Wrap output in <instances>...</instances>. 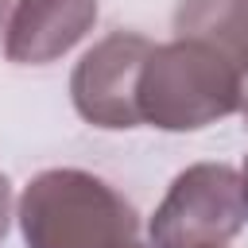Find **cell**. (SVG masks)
<instances>
[{"label":"cell","mask_w":248,"mask_h":248,"mask_svg":"<svg viewBox=\"0 0 248 248\" xmlns=\"http://www.w3.org/2000/svg\"><path fill=\"white\" fill-rule=\"evenodd\" d=\"M244 105V70L198 35L155 43L136 81L140 124L159 132H198Z\"/></svg>","instance_id":"1"},{"label":"cell","mask_w":248,"mask_h":248,"mask_svg":"<svg viewBox=\"0 0 248 248\" xmlns=\"http://www.w3.org/2000/svg\"><path fill=\"white\" fill-rule=\"evenodd\" d=\"M27 248H143L140 213L105 178L78 167H50L19 194Z\"/></svg>","instance_id":"2"},{"label":"cell","mask_w":248,"mask_h":248,"mask_svg":"<svg viewBox=\"0 0 248 248\" xmlns=\"http://www.w3.org/2000/svg\"><path fill=\"white\" fill-rule=\"evenodd\" d=\"M248 221L240 170L194 163L174 174L147 225V248H225Z\"/></svg>","instance_id":"3"},{"label":"cell","mask_w":248,"mask_h":248,"mask_svg":"<svg viewBox=\"0 0 248 248\" xmlns=\"http://www.w3.org/2000/svg\"><path fill=\"white\" fill-rule=\"evenodd\" d=\"M151 46L155 43L140 31H112L81 54L70 74V101L85 124L105 132L140 128L136 81Z\"/></svg>","instance_id":"4"},{"label":"cell","mask_w":248,"mask_h":248,"mask_svg":"<svg viewBox=\"0 0 248 248\" xmlns=\"http://www.w3.org/2000/svg\"><path fill=\"white\" fill-rule=\"evenodd\" d=\"M97 23V0H16L4 23V54L16 66H46L70 54Z\"/></svg>","instance_id":"5"},{"label":"cell","mask_w":248,"mask_h":248,"mask_svg":"<svg viewBox=\"0 0 248 248\" xmlns=\"http://www.w3.org/2000/svg\"><path fill=\"white\" fill-rule=\"evenodd\" d=\"M174 31L213 43L248 74V0H178Z\"/></svg>","instance_id":"6"},{"label":"cell","mask_w":248,"mask_h":248,"mask_svg":"<svg viewBox=\"0 0 248 248\" xmlns=\"http://www.w3.org/2000/svg\"><path fill=\"white\" fill-rule=\"evenodd\" d=\"M8 221H12V186L0 174V240L8 236Z\"/></svg>","instance_id":"7"},{"label":"cell","mask_w":248,"mask_h":248,"mask_svg":"<svg viewBox=\"0 0 248 248\" xmlns=\"http://www.w3.org/2000/svg\"><path fill=\"white\" fill-rule=\"evenodd\" d=\"M240 190H244V202H248V155H244V167H240Z\"/></svg>","instance_id":"8"},{"label":"cell","mask_w":248,"mask_h":248,"mask_svg":"<svg viewBox=\"0 0 248 248\" xmlns=\"http://www.w3.org/2000/svg\"><path fill=\"white\" fill-rule=\"evenodd\" d=\"M8 8H12V0H0V31H4V23H8Z\"/></svg>","instance_id":"9"},{"label":"cell","mask_w":248,"mask_h":248,"mask_svg":"<svg viewBox=\"0 0 248 248\" xmlns=\"http://www.w3.org/2000/svg\"><path fill=\"white\" fill-rule=\"evenodd\" d=\"M244 124H248V108H244Z\"/></svg>","instance_id":"10"}]
</instances>
